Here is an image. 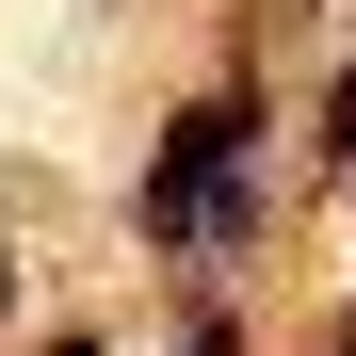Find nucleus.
Here are the masks:
<instances>
[{
  "label": "nucleus",
  "instance_id": "f257e3e1",
  "mask_svg": "<svg viewBox=\"0 0 356 356\" xmlns=\"http://www.w3.org/2000/svg\"><path fill=\"white\" fill-rule=\"evenodd\" d=\"M195 356H227V340H195Z\"/></svg>",
  "mask_w": 356,
  "mask_h": 356
}]
</instances>
